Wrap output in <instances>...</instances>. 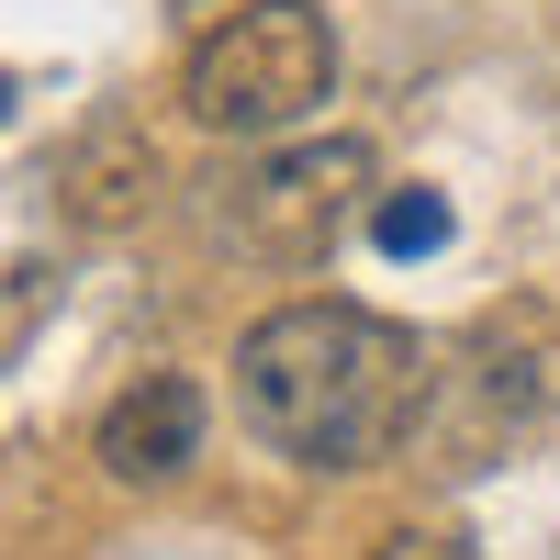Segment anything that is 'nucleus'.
Segmentation results:
<instances>
[{
    "label": "nucleus",
    "mask_w": 560,
    "mask_h": 560,
    "mask_svg": "<svg viewBox=\"0 0 560 560\" xmlns=\"http://www.w3.org/2000/svg\"><path fill=\"white\" fill-rule=\"evenodd\" d=\"M370 236H382V258H438V247H448V202L427 191V179H415V191H382Z\"/></svg>",
    "instance_id": "nucleus-7"
},
{
    "label": "nucleus",
    "mask_w": 560,
    "mask_h": 560,
    "mask_svg": "<svg viewBox=\"0 0 560 560\" xmlns=\"http://www.w3.org/2000/svg\"><path fill=\"white\" fill-rule=\"evenodd\" d=\"M560 415V303H493L459 325V348L438 359V415L427 438L448 471H482V459L527 448Z\"/></svg>",
    "instance_id": "nucleus-4"
},
{
    "label": "nucleus",
    "mask_w": 560,
    "mask_h": 560,
    "mask_svg": "<svg viewBox=\"0 0 560 560\" xmlns=\"http://www.w3.org/2000/svg\"><path fill=\"white\" fill-rule=\"evenodd\" d=\"M90 448H102L113 482L191 471V448H202V382H191V370H147V382H124L102 404V427H90Z\"/></svg>",
    "instance_id": "nucleus-5"
},
{
    "label": "nucleus",
    "mask_w": 560,
    "mask_h": 560,
    "mask_svg": "<svg viewBox=\"0 0 560 560\" xmlns=\"http://www.w3.org/2000/svg\"><path fill=\"white\" fill-rule=\"evenodd\" d=\"M325 102H337V23L314 0H236L179 57V113L202 135H292Z\"/></svg>",
    "instance_id": "nucleus-3"
},
{
    "label": "nucleus",
    "mask_w": 560,
    "mask_h": 560,
    "mask_svg": "<svg viewBox=\"0 0 560 560\" xmlns=\"http://www.w3.org/2000/svg\"><path fill=\"white\" fill-rule=\"evenodd\" d=\"M370 560H482V549L459 538V527H393V538L370 549Z\"/></svg>",
    "instance_id": "nucleus-8"
},
{
    "label": "nucleus",
    "mask_w": 560,
    "mask_h": 560,
    "mask_svg": "<svg viewBox=\"0 0 560 560\" xmlns=\"http://www.w3.org/2000/svg\"><path fill=\"white\" fill-rule=\"evenodd\" d=\"M438 359L370 303H280L236 337V427L303 471H382L427 438Z\"/></svg>",
    "instance_id": "nucleus-1"
},
{
    "label": "nucleus",
    "mask_w": 560,
    "mask_h": 560,
    "mask_svg": "<svg viewBox=\"0 0 560 560\" xmlns=\"http://www.w3.org/2000/svg\"><path fill=\"white\" fill-rule=\"evenodd\" d=\"M359 202H370V147L359 135H292V147H258V158L213 168L191 191L202 247L258 258V269H314L359 224Z\"/></svg>",
    "instance_id": "nucleus-2"
},
{
    "label": "nucleus",
    "mask_w": 560,
    "mask_h": 560,
    "mask_svg": "<svg viewBox=\"0 0 560 560\" xmlns=\"http://www.w3.org/2000/svg\"><path fill=\"white\" fill-rule=\"evenodd\" d=\"M168 191V168H158V147H147V124H90L79 147H57V213L79 224V236H124L135 213H147Z\"/></svg>",
    "instance_id": "nucleus-6"
}]
</instances>
